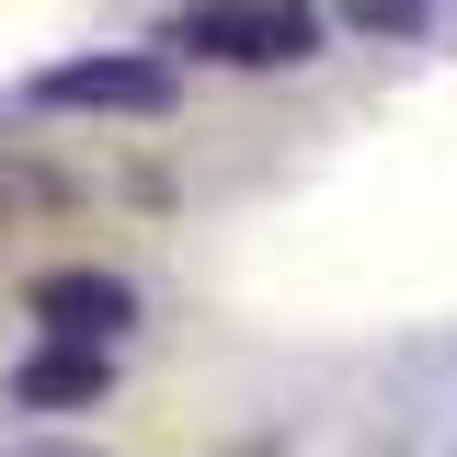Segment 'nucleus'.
<instances>
[{"label":"nucleus","mask_w":457,"mask_h":457,"mask_svg":"<svg viewBox=\"0 0 457 457\" xmlns=\"http://www.w3.org/2000/svg\"><path fill=\"white\" fill-rule=\"evenodd\" d=\"M171 46L218 57V69H297L320 46V12L309 0H183L171 12Z\"/></svg>","instance_id":"obj_1"},{"label":"nucleus","mask_w":457,"mask_h":457,"mask_svg":"<svg viewBox=\"0 0 457 457\" xmlns=\"http://www.w3.org/2000/svg\"><path fill=\"white\" fill-rule=\"evenodd\" d=\"M171 69L161 57H69V69H35V114H161Z\"/></svg>","instance_id":"obj_2"},{"label":"nucleus","mask_w":457,"mask_h":457,"mask_svg":"<svg viewBox=\"0 0 457 457\" xmlns=\"http://www.w3.org/2000/svg\"><path fill=\"white\" fill-rule=\"evenodd\" d=\"M35 320H46L57 343H114L126 320H137V286H126V275H80V263H69V275L35 286Z\"/></svg>","instance_id":"obj_3"},{"label":"nucleus","mask_w":457,"mask_h":457,"mask_svg":"<svg viewBox=\"0 0 457 457\" xmlns=\"http://www.w3.org/2000/svg\"><path fill=\"white\" fill-rule=\"evenodd\" d=\"M92 389H104V354H92V343H46V354L12 378L23 411H46V400H92Z\"/></svg>","instance_id":"obj_4"},{"label":"nucleus","mask_w":457,"mask_h":457,"mask_svg":"<svg viewBox=\"0 0 457 457\" xmlns=\"http://www.w3.org/2000/svg\"><path fill=\"white\" fill-rule=\"evenodd\" d=\"M332 23L389 35V46H423V35H435V0H332Z\"/></svg>","instance_id":"obj_5"},{"label":"nucleus","mask_w":457,"mask_h":457,"mask_svg":"<svg viewBox=\"0 0 457 457\" xmlns=\"http://www.w3.org/2000/svg\"><path fill=\"white\" fill-rule=\"evenodd\" d=\"M12 457H92V446H12Z\"/></svg>","instance_id":"obj_6"}]
</instances>
